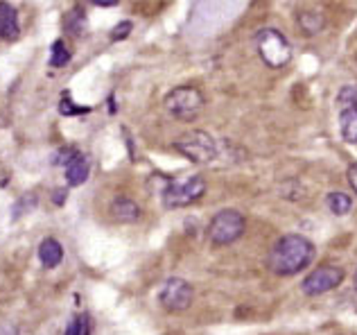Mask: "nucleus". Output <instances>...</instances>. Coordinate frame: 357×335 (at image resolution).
<instances>
[{
    "label": "nucleus",
    "mask_w": 357,
    "mask_h": 335,
    "mask_svg": "<svg viewBox=\"0 0 357 335\" xmlns=\"http://www.w3.org/2000/svg\"><path fill=\"white\" fill-rule=\"evenodd\" d=\"M314 245L305 236L287 234L278 240L269 254V269L278 276H292L303 272L314 260Z\"/></svg>",
    "instance_id": "f257e3e1"
},
{
    "label": "nucleus",
    "mask_w": 357,
    "mask_h": 335,
    "mask_svg": "<svg viewBox=\"0 0 357 335\" xmlns=\"http://www.w3.org/2000/svg\"><path fill=\"white\" fill-rule=\"evenodd\" d=\"M174 147L197 165H213L222 156V145L208 132H202V129H192V132L178 136L174 141Z\"/></svg>",
    "instance_id": "f03ea898"
},
{
    "label": "nucleus",
    "mask_w": 357,
    "mask_h": 335,
    "mask_svg": "<svg viewBox=\"0 0 357 335\" xmlns=\"http://www.w3.org/2000/svg\"><path fill=\"white\" fill-rule=\"evenodd\" d=\"M163 105L172 118L190 123V120H195L204 111L206 100L204 93L197 87H176L165 96Z\"/></svg>",
    "instance_id": "7ed1b4c3"
},
{
    "label": "nucleus",
    "mask_w": 357,
    "mask_h": 335,
    "mask_svg": "<svg viewBox=\"0 0 357 335\" xmlns=\"http://www.w3.org/2000/svg\"><path fill=\"white\" fill-rule=\"evenodd\" d=\"M244 229H247V218L242 216L236 209H222L220 213H215V218L208 225V238L213 245L227 247L231 243L242 238Z\"/></svg>",
    "instance_id": "20e7f679"
},
{
    "label": "nucleus",
    "mask_w": 357,
    "mask_h": 335,
    "mask_svg": "<svg viewBox=\"0 0 357 335\" xmlns=\"http://www.w3.org/2000/svg\"><path fill=\"white\" fill-rule=\"evenodd\" d=\"M206 193V181L199 174L181 177V179L167 181L163 191V204L167 209H183L199 202Z\"/></svg>",
    "instance_id": "39448f33"
},
{
    "label": "nucleus",
    "mask_w": 357,
    "mask_h": 335,
    "mask_svg": "<svg viewBox=\"0 0 357 335\" xmlns=\"http://www.w3.org/2000/svg\"><path fill=\"white\" fill-rule=\"evenodd\" d=\"M256 48L260 59L269 68H283L292 59V45L283 36V32L274 30V27H265L256 34Z\"/></svg>",
    "instance_id": "423d86ee"
},
{
    "label": "nucleus",
    "mask_w": 357,
    "mask_h": 335,
    "mask_svg": "<svg viewBox=\"0 0 357 335\" xmlns=\"http://www.w3.org/2000/svg\"><path fill=\"white\" fill-rule=\"evenodd\" d=\"M158 299H161L163 308L170 313H183L192 306L195 299V290L192 285L185 281V278L172 276L161 285V292H158Z\"/></svg>",
    "instance_id": "0eeeda50"
},
{
    "label": "nucleus",
    "mask_w": 357,
    "mask_h": 335,
    "mask_svg": "<svg viewBox=\"0 0 357 335\" xmlns=\"http://www.w3.org/2000/svg\"><path fill=\"white\" fill-rule=\"evenodd\" d=\"M344 269L340 265H321V267H317L314 272H310L305 276V281H303V292L307 297H319V295H324V292H331L335 290L337 285H342L344 281Z\"/></svg>",
    "instance_id": "6e6552de"
},
{
    "label": "nucleus",
    "mask_w": 357,
    "mask_h": 335,
    "mask_svg": "<svg viewBox=\"0 0 357 335\" xmlns=\"http://www.w3.org/2000/svg\"><path fill=\"white\" fill-rule=\"evenodd\" d=\"M0 36L5 41H16L21 36V25H18V12L9 3H0Z\"/></svg>",
    "instance_id": "1a4fd4ad"
},
{
    "label": "nucleus",
    "mask_w": 357,
    "mask_h": 335,
    "mask_svg": "<svg viewBox=\"0 0 357 335\" xmlns=\"http://www.w3.org/2000/svg\"><path fill=\"white\" fill-rule=\"evenodd\" d=\"M89 172H91V165H89V159L84 154L75 152L73 159L66 163V179H68L70 186H82L89 179Z\"/></svg>",
    "instance_id": "9d476101"
},
{
    "label": "nucleus",
    "mask_w": 357,
    "mask_h": 335,
    "mask_svg": "<svg viewBox=\"0 0 357 335\" xmlns=\"http://www.w3.org/2000/svg\"><path fill=\"white\" fill-rule=\"evenodd\" d=\"M111 216H114L118 222H127V225H131V222H138L140 209H138V204L134 200L116 198L114 204H111Z\"/></svg>",
    "instance_id": "9b49d317"
},
{
    "label": "nucleus",
    "mask_w": 357,
    "mask_h": 335,
    "mask_svg": "<svg viewBox=\"0 0 357 335\" xmlns=\"http://www.w3.org/2000/svg\"><path fill=\"white\" fill-rule=\"evenodd\" d=\"M39 258H41L43 267H48V269L57 267L63 258V247L54 238H45L39 245Z\"/></svg>",
    "instance_id": "f8f14e48"
},
{
    "label": "nucleus",
    "mask_w": 357,
    "mask_h": 335,
    "mask_svg": "<svg viewBox=\"0 0 357 335\" xmlns=\"http://www.w3.org/2000/svg\"><path fill=\"white\" fill-rule=\"evenodd\" d=\"M340 132L344 141L357 143V107H344L340 116Z\"/></svg>",
    "instance_id": "ddd939ff"
},
{
    "label": "nucleus",
    "mask_w": 357,
    "mask_h": 335,
    "mask_svg": "<svg viewBox=\"0 0 357 335\" xmlns=\"http://www.w3.org/2000/svg\"><path fill=\"white\" fill-rule=\"evenodd\" d=\"M298 25L307 36H314V34H319L324 30L326 18H324L321 12H317V9H307V12H303L298 16Z\"/></svg>",
    "instance_id": "4468645a"
},
{
    "label": "nucleus",
    "mask_w": 357,
    "mask_h": 335,
    "mask_svg": "<svg viewBox=\"0 0 357 335\" xmlns=\"http://www.w3.org/2000/svg\"><path fill=\"white\" fill-rule=\"evenodd\" d=\"M326 204H328V209H331V211L335 213V216H346V213H351V209H353L351 195H346V193H342V191L328 193Z\"/></svg>",
    "instance_id": "2eb2a0df"
},
{
    "label": "nucleus",
    "mask_w": 357,
    "mask_h": 335,
    "mask_svg": "<svg viewBox=\"0 0 357 335\" xmlns=\"http://www.w3.org/2000/svg\"><path fill=\"white\" fill-rule=\"evenodd\" d=\"M84 25H86V14H84L82 7H75L70 9L68 14H66V21H63V27L68 30L70 34H82Z\"/></svg>",
    "instance_id": "dca6fc26"
},
{
    "label": "nucleus",
    "mask_w": 357,
    "mask_h": 335,
    "mask_svg": "<svg viewBox=\"0 0 357 335\" xmlns=\"http://www.w3.org/2000/svg\"><path fill=\"white\" fill-rule=\"evenodd\" d=\"M68 61H70V52H68V48H66V43L63 41H54L52 50H50V66L61 68Z\"/></svg>",
    "instance_id": "f3484780"
},
{
    "label": "nucleus",
    "mask_w": 357,
    "mask_h": 335,
    "mask_svg": "<svg viewBox=\"0 0 357 335\" xmlns=\"http://www.w3.org/2000/svg\"><path fill=\"white\" fill-rule=\"evenodd\" d=\"M59 111L63 116H82V114H89L91 107H79L70 100V96H63L59 102Z\"/></svg>",
    "instance_id": "a211bd4d"
},
{
    "label": "nucleus",
    "mask_w": 357,
    "mask_h": 335,
    "mask_svg": "<svg viewBox=\"0 0 357 335\" xmlns=\"http://www.w3.org/2000/svg\"><path fill=\"white\" fill-rule=\"evenodd\" d=\"M91 327H89V318L86 315H79L70 322V327L66 329V335H89Z\"/></svg>",
    "instance_id": "6ab92c4d"
},
{
    "label": "nucleus",
    "mask_w": 357,
    "mask_h": 335,
    "mask_svg": "<svg viewBox=\"0 0 357 335\" xmlns=\"http://www.w3.org/2000/svg\"><path fill=\"white\" fill-rule=\"evenodd\" d=\"M337 102H340L342 107H357V87L342 89L340 96H337Z\"/></svg>",
    "instance_id": "aec40b11"
},
{
    "label": "nucleus",
    "mask_w": 357,
    "mask_h": 335,
    "mask_svg": "<svg viewBox=\"0 0 357 335\" xmlns=\"http://www.w3.org/2000/svg\"><path fill=\"white\" fill-rule=\"evenodd\" d=\"M131 32V23L129 21H122L118 23L114 30H111V41H122V39H127Z\"/></svg>",
    "instance_id": "412c9836"
},
{
    "label": "nucleus",
    "mask_w": 357,
    "mask_h": 335,
    "mask_svg": "<svg viewBox=\"0 0 357 335\" xmlns=\"http://www.w3.org/2000/svg\"><path fill=\"white\" fill-rule=\"evenodd\" d=\"M349 184H351V188L357 193V163H353L349 168Z\"/></svg>",
    "instance_id": "4be33fe9"
},
{
    "label": "nucleus",
    "mask_w": 357,
    "mask_h": 335,
    "mask_svg": "<svg viewBox=\"0 0 357 335\" xmlns=\"http://www.w3.org/2000/svg\"><path fill=\"white\" fill-rule=\"evenodd\" d=\"M91 3H96V5H100V7H114V5L120 3V0H91Z\"/></svg>",
    "instance_id": "5701e85b"
},
{
    "label": "nucleus",
    "mask_w": 357,
    "mask_h": 335,
    "mask_svg": "<svg viewBox=\"0 0 357 335\" xmlns=\"http://www.w3.org/2000/svg\"><path fill=\"white\" fill-rule=\"evenodd\" d=\"M353 285H355V290H357V272H355V276H353Z\"/></svg>",
    "instance_id": "b1692460"
}]
</instances>
